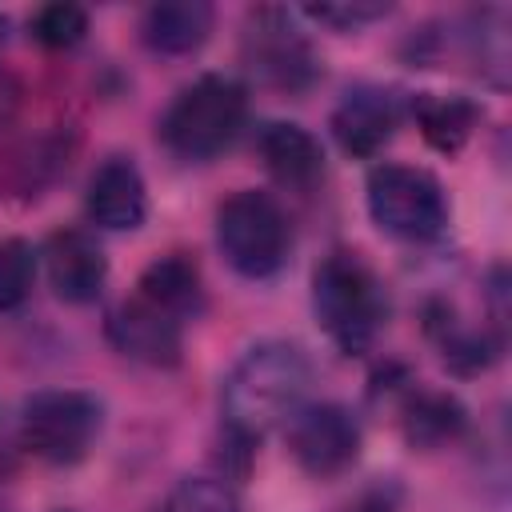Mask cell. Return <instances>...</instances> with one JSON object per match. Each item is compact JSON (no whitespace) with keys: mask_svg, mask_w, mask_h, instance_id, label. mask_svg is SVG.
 Here are the masks:
<instances>
[{"mask_svg":"<svg viewBox=\"0 0 512 512\" xmlns=\"http://www.w3.org/2000/svg\"><path fill=\"white\" fill-rule=\"evenodd\" d=\"M216 248L244 280H272L292 252V224L264 188H236L216 208Z\"/></svg>","mask_w":512,"mask_h":512,"instance_id":"obj_5","label":"cell"},{"mask_svg":"<svg viewBox=\"0 0 512 512\" xmlns=\"http://www.w3.org/2000/svg\"><path fill=\"white\" fill-rule=\"evenodd\" d=\"M84 212L104 232H136L148 216V184L132 156H104L84 188Z\"/></svg>","mask_w":512,"mask_h":512,"instance_id":"obj_11","label":"cell"},{"mask_svg":"<svg viewBox=\"0 0 512 512\" xmlns=\"http://www.w3.org/2000/svg\"><path fill=\"white\" fill-rule=\"evenodd\" d=\"M136 296L152 308L168 312L172 320H196L204 312V272L188 252H164L152 264H144L136 280Z\"/></svg>","mask_w":512,"mask_h":512,"instance_id":"obj_16","label":"cell"},{"mask_svg":"<svg viewBox=\"0 0 512 512\" xmlns=\"http://www.w3.org/2000/svg\"><path fill=\"white\" fill-rule=\"evenodd\" d=\"M308 20L324 24V28H336V32H356L372 20H384L392 12L388 0H336V4H304L300 8Z\"/></svg>","mask_w":512,"mask_h":512,"instance_id":"obj_22","label":"cell"},{"mask_svg":"<svg viewBox=\"0 0 512 512\" xmlns=\"http://www.w3.org/2000/svg\"><path fill=\"white\" fill-rule=\"evenodd\" d=\"M36 284V248L20 236L0 240V312H16Z\"/></svg>","mask_w":512,"mask_h":512,"instance_id":"obj_20","label":"cell"},{"mask_svg":"<svg viewBox=\"0 0 512 512\" xmlns=\"http://www.w3.org/2000/svg\"><path fill=\"white\" fill-rule=\"evenodd\" d=\"M312 388V356L296 340H260L240 352L220 384L224 440L252 452L272 428L288 424Z\"/></svg>","mask_w":512,"mask_h":512,"instance_id":"obj_1","label":"cell"},{"mask_svg":"<svg viewBox=\"0 0 512 512\" xmlns=\"http://www.w3.org/2000/svg\"><path fill=\"white\" fill-rule=\"evenodd\" d=\"M4 40H8V16L0 12V48H4Z\"/></svg>","mask_w":512,"mask_h":512,"instance_id":"obj_23","label":"cell"},{"mask_svg":"<svg viewBox=\"0 0 512 512\" xmlns=\"http://www.w3.org/2000/svg\"><path fill=\"white\" fill-rule=\"evenodd\" d=\"M408 112L416 116V128H420V136L436 148V152H444V156H456L472 136H476V128H480V104L476 100H468V96H460V92H416L412 100H408Z\"/></svg>","mask_w":512,"mask_h":512,"instance_id":"obj_18","label":"cell"},{"mask_svg":"<svg viewBox=\"0 0 512 512\" xmlns=\"http://www.w3.org/2000/svg\"><path fill=\"white\" fill-rule=\"evenodd\" d=\"M256 148H260V160L272 172V180L284 188L308 192L324 180V144L304 124L272 120L260 128Z\"/></svg>","mask_w":512,"mask_h":512,"instance_id":"obj_13","label":"cell"},{"mask_svg":"<svg viewBox=\"0 0 512 512\" xmlns=\"http://www.w3.org/2000/svg\"><path fill=\"white\" fill-rule=\"evenodd\" d=\"M32 28V40L52 48V52H64V48H76L84 36H88V8L72 4V0H56V4H40L28 20Z\"/></svg>","mask_w":512,"mask_h":512,"instance_id":"obj_19","label":"cell"},{"mask_svg":"<svg viewBox=\"0 0 512 512\" xmlns=\"http://www.w3.org/2000/svg\"><path fill=\"white\" fill-rule=\"evenodd\" d=\"M408 104L396 88L384 84H356L340 96V104L332 108V136L340 144L344 156L352 160H372L376 152H384V144L396 136L400 120H404Z\"/></svg>","mask_w":512,"mask_h":512,"instance_id":"obj_9","label":"cell"},{"mask_svg":"<svg viewBox=\"0 0 512 512\" xmlns=\"http://www.w3.org/2000/svg\"><path fill=\"white\" fill-rule=\"evenodd\" d=\"M20 448L44 464H80L104 428L100 396L84 388H44L20 404Z\"/></svg>","mask_w":512,"mask_h":512,"instance_id":"obj_6","label":"cell"},{"mask_svg":"<svg viewBox=\"0 0 512 512\" xmlns=\"http://www.w3.org/2000/svg\"><path fill=\"white\" fill-rule=\"evenodd\" d=\"M468 428V408L444 388H408L400 400V432L412 448H444Z\"/></svg>","mask_w":512,"mask_h":512,"instance_id":"obj_17","label":"cell"},{"mask_svg":"<svg viewBox=\"0 0 512 512\" xmlns=\"http://www.w3.org/2000/svg\"><path fill=\"white\" fill-rule=\"evenodd\" d=\"M216 8L208 0H160L140 16V40L156 56H192L208 44Z\"/></svg>","mask_w":512,"mask_h":512,"instance_id":"obj_14","label":"cell"},{"mask_svg":"<svg viewBox=\"0 0 512 512\" xmlns=\"http://www.w3.org/2000/svg\"><path fill=\"white\" fill-rule=\"evenodd\" d=\"M248 120V88L236 76L204 72L184 84L160 116V140L180 160H212Z\"/></svg>","mask_w":512,"mask_h":512,"instance_id":"obj_3","label":"cell"},{"mask_svg":"<svg viewBox=\"0 0 512 512\" xmlns=\"http://www.w3.org/2000/svg\"><path fill=\"white\" fill-rule=\"evenodd\" d=\"M240 56L252 68V76L276 92H308L320 80V56L308 44V36L296 28L292 12L284 8H252L244 36H240Z\"/></svg>","mask_w":512,"mask_h":512,"instance_id":"obj_7","label":"cell"},{"mask_svg":"<svg viewBox=\"0 0 512 512\" xmlns=\"http://www.w3.org/2000/svg\"><path fill=\"white\" fill-rule=\"evenodd\" d=\"M312 312L336 352L364 356L388 324V288L360 252L332 248L312 272Z\"/></svg>","mask_w":512,"mask_h":512,"instance_id":"obj_2","label":"cell"},{"mask_svg":"<svg viewBox=\"0 0 512 512\" xmlns=\"http://www.w3.org/2000/svg\"><path fill=\"white\" fill-rule=\"evenodd\" d=\"M428 336L436 340L444 364L456 372V376H476L484 368H492L504 352V332L500 328H488V324H468L456 316L452 304H432L428 308Z\"/></svg>","mask_w":512,"mask_h":512,"instance_id":"obj_15","label":"cell"},{"mask_svg":"<svg viewBox=\"0 0 512 512\" xmlns=\"http://www.w3.org/2000/svg\"><path fill=\"white\" fill-rule=\"evenodd\" d=\"M360 444H364L360 420L340 400L304 404L288 420V452L316 480H332V476L348 472L360 460Z\"/></svg>","mask_w":512,"mask_h":512,"instance_id":"obj_8","label":"cell"},{"mask_svg":"<svg viewBox=\"0 0 512 512\" xmlns=\"http://www.w3.org/2000/svg\"><path fill=\"white\" fill-rule=\"evenodd\" d=\"M104 336L108 344L144 368H176L184 360V328L168 312L152 308L148 300L132 296L108 308L104 316Z\"/></svg>","mask_w":512,"mask_h":512,"instance_id":"obj_10","label":"cell"},{"mask_svg":"<svg viewBox=\"0 0 512 512\" xmlns=\"http://www.w3.org/2000/svg\"><path fill=\"white\" fill-rule=\"evenodd\" d=\"M360 512H388L384 504H368V508H360Z\"/></svg>","mask_w":512,"mask_h":512,"instance_id":"obj_24","label":"cell"},{"mask_svg":"<svg viewBox=\"0 0 512 512\" xmlns=\"http://www.w3.org/2000/svg\"><path fill=\"white\" fill-rule=\"evenodd\" d=\"M364 204L372 224L404 244H432L448 232L452 220L444 184L420 164H376L364 180Z\"/></svg>","mask_w":512,"mask_h":512,"instance_id":"obj_4","label":"cell"},{"mask_svg":"<svg viewBox=\"0 0 512 512\" xmlns=\"http://www.w3.org/2000/svg\"><path fill=\"white\" fill-rule=\"evenodd\" d=\"M160 512H240V500L220 476H184L172 484Z\"/></svg>","mask_w":512,"mask_h":512,"instance_id":"obj_21","label":"cell"},{"mask_svg":"<svg viewBox=\"0 0 512 512\" xmlns=\"http://www.w3.org/2000/svg\"><path fill=\"white\" fill-rule=\"evenodd\" d=\"M48 284L64 304H96L108 284V256L84 228H56L44 244Z\"/></svg>","mask_w":512,"mask_h":512,"instance_id":"obj_12","label":"cell"}]
</instances>
